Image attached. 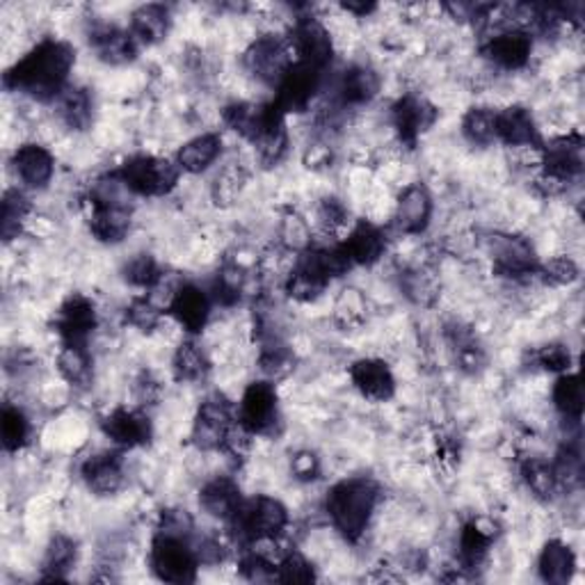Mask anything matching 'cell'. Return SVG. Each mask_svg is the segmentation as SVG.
<instances>
[{"mask_svg":"<svg viewBox=\"0 0 585 585\" xmlns=\"http://www.w3.org/2000/svg\"><path fill=\"white\" fill-rule=\"evenodd\" d=\"M76 65V48L62 39H44L8 69L3 83L35 101H58L69 88V73Z\"/></svg>","mask_w":585,"mask_h":585,"instance_id":"obj_1","label":"cell"},{"mask_svg":"<svg viewBox=\"0 0 585 585\" xmlns=\"http://www.w3.org/2000/svg\"><path fill=\"white\" fill-rule=\"evenodd\" d=\"M380 501V487L366 475L336 483L325 498V511L332 526L348 540L357 542L370 524Z\"/></svg>","mask_w":585,"mask_h":585,"instance_id":"obj_2","label":"cell"},{"mask_svg":"<svg viewBox=\"0 0 585 585\" xmlns=\"http://www.w3.org/2000/svg\"><path fill=\"white\" fill-rule=\"evenodd\" d=\"M124 183L113 174L96 181L85 199L88 225L92 236L101 243L117 245L130 231L133 210L126 202Z\"/></svg>","mask_w":585,"mask_h":585,"instance_id":"obj_3","label":"cell"},{"mask_svg":"<svg viewBox=\"0 0 585 585\" xmlns=\"http://www.w3.org/2000/svg\"><path fill=\"white\" fill-rule=\"evenodd\" d=\"M227 526L241 544L275 542L288 526V511L273 496H254L243 501L241 511Z\"/></svg>","mask_w":585,"mask_h":585,"instance_id":"obj_4","label":"cell"},{"mask_svg":"<svg viewBox=\"0 0 585 585\" xmlns=\"http://www.w3.org/2000/svg\"><path fill=\"white\" fill-rule=\"evenodd\" d=\"M179 165L168 158H158L151 153L130 156L124 165L115 172V176L124 183V188L130 195L138 197H163L174 191L179 183Z\"/></svg>","mask_w":585,"mask_h":585,"instance_id":"obj_5","label":"cell"},{"mask_svg":"<svg viewBox=\"0 0 585 585\" xmlns=\"http://www.w3.org/2000/svg\"><path fill=\"white\" fill-rule=\"evenodd\" d=\"M149 565L153 574L165 583H195L197 567L202 565L195 544L188 538L156 534L149 551Z\"/></svg>","mask_w":585,"mask_h":585,"instance_id":"obj_6","label":"cell"},{"mask_svg":"<svg viewBox=\"0 0 585 585\" xmlns=\"http://www.w3.org/2000/svg\"><path fill=\"white\" fill-rule=\"evenodd\" d=\"M238 423L252 437H277L279 435V401L277 391L271 380L252 382L245 391L241 403H238Z\"/></svg>","mask_w":585,"mask_h":585,"instance_id":"obj_7","label":"cell"},{"mask_svg":"<svg viewBox=\"0 0 585 585\" xmlns=\"http://www.w3.org/2000/svg\"><path fill=\"white\" fill-rule=\"evenodd\" d=\"M286 39L292 50V62H305L321 71L330 69L334 58V44L321 19L313 14L296 16Z\"/></svg>","mask_w":585,"mask_h":585,"instance_id":"obj_8","label":"cell"},{"mask_svg":"<svg viewBox=\"0 0 585 585\" xmlns=\"http://www.w3.org/2000/svg\"><path fill=\"white\" fill-rule=\"evenodd\" d=\"M238 425V410L229 398L220 391L206 395L195 423H193V441L202 450H222L231 431Z\"/></svg>","mask_w":585,"mask_h":585,"instance_id":"obj_9","label":"cell"},{"mask_svg":"<svg viewBox=\"0 0 585 585\" xmlns=\"http://www.w3.org/2000/svg\"><path fill=\"white\" fill-rule=\"evenodd\" d=\"M492 268L498 277L528 282L540 275V261L534 245L519 236H492L490 241Z\"/></svg>","mask_w":585,"mask_h":585,"instance_id":"obj_10","label":"cell"},{"mask_svg":"<svg viewBox=\"0 0 585 585\" xmlns=\"http://www.w3.org/2000/svg\"><path fill=\"white\" fill-rule=\"evenodd\" d=\"M245 69L261 81L263 85L277 88V83L284 78V73L292 65V50L286 37L268 33L256 37L250 48L245 50Z\"/></svg>","mask_w":585,"mask_h":585,"instance_id":"obj_11","label":"cell"},{"mask_svg":"<svg viewBox=\"0 0 585 585\" xmlns=\"http://www.w3.org/2000/svg\"><path fill=\"white\" fill-rule=\"evenodd\" d=\"M325 71L313 69L305 62H292L275 88V108L284 115L305 113L313 96L323 90Z\"/></svg>","mask_w":585,"mask_h":585,"instance_id":"obj_12","label":"cell"},{"mask_svg":"<svg viewBox=\"0 0 585 585\" xmlns=\"http://www.w3.org/2000/svg\"><path fill=\"white\" fill-rule=\"evenodd\" d=\"M542 176L561 185L572 183L583 174V138L581 133H567L549 142H542Z\"/></svg>","mask_w":585,"mask_h":585,"instance_id":"obj_13","label":"cell"},{"mask_svg":"<svg viewBox=\"0 0 585 585\" xmlns=\"http://www.w3.org/2000/svg\"><path fill=\"white\" fill-rule=\"evenodd\" d=\"M437 122V108L418 94H403L391 105V124L398 140L408 149H414L425 130Z\"/></svg>","mask_w":585,"mask_h":585,"instance_id":"obj_14","label":"cell"},{"mask_svg":"<svg viewBox=\"0 0 585 585\" xmlns=\"http://www.w3.org/2000/svg\"><path fill=\"white\" fill-rule=\"evenodd\" d=\"M481 53L490 65L503 71H519L528 65L530 53H534V37H530V33L511 25V28H503L490 35L483 42Z\"/></svg>","mask_w":585,"mask_h":585,"instance_id":"obj_15","label":"cell"},{"mask_svg":"<svg viewBox=\"0 0 585 585\" xmlns=\"http://www.w3.org/2000/svg\"><path fill=\"white\" fill-rule=\"evenodd\" d=\"M210 307H213L210 292H206L197 284H181L172 292L168 311L185 332L195 336L206 328L210 318Z\"/></svg>","mask_w":585,"mask_h":585,"instance_id":"obj_16","label":"cell"},{"mask_svg":"<svg viewBox=\"0 0 585 585\" xmlns=\"http://www.w3.org/2000/svg\"><path fill=\"white\" fill-rule=\"evenodd\" d=\"M53 325H56L62 343H88V339L96 330V307L81 292H73L56 311Z\"/></svg>","mask_w":585,"mask_h":585,"instance_id":"obj_17","label":"cell"},{"mask_svg":"<svg viewBox=\"0 0 585 585\" xmlns=\"http://www.w3.org/2000/svg\"><path fill=\"white\" fill-rule=\"evenodd\" d=\"M101 431L119 448H138L151 441L153 428L142 410L117 408L101 421Z\"/></svg>","mask_w":585,"mask_h":585,"instance_id":"obj_18","label":"cell"},{"mask_svg":"<svg viewBox=\"0 0 585 585\" xmlns=\"http://www.w3.org/2000/svg\"><path fill=\"white\" fill-rule=\"evenodd\" d=\"M88 39L96 58L108 65H126L136 60L140 50V44L133 37V33L119 28L115 23H94L88 33Z\"/></svg>","mask_w":585,"mask_h":585,"instance_id":"obj_19","label":"cell"},{"mask_svg":"<svg viewBox=\"0 0 585 585\" xmlns=\"http://www.w3.org/2000/svg\"><path fill=\"white\" fill-rule=\"evenodd\" d=\"M380 92V76L376 69H370L366 65H351L345 69L334 85V103L339 108H359L374 101Z\"/></svg>","mask_w":585,"mask_h":585,"instance_id":"obj_20","label":"cell"},{"mask_svg":"<svg viewBox=\"0 0 585 585\" xmlns=\"http://www.w3.org/2000/svg\"><path fill=\"white\" fill-rule=\"evenodd\" d=\"M433 218V197L423 183H412L395 202L393 225L405 236H418L428 229Z\"/></svg>","mask_w":585,"mask_h":585,"instance_id":"obj_21","label":"cell"},{"mask_svg":"<svg viewBox=\"0 0 585 585\" xmlns=\"http://www.w3.org/2000/svg\"><path fill=\"white\" fill-rule=\"evenodd\" d=\"M12 168L16 179L25 185V188L44 191L50 183L53 174H56V158H53V153L46 147L37 142H25L16 147L12 156Z\"/></svg>","mask_w":585,"mask_h":585,"instance_id":"obj_22","label":"cell"},{"mask_svg":"<svg viewBox=\"0 0 585 585\" xmlns=\"http://www.w3.org/2000/svg\"><path fill=\"white\" fill-rule=\"evenodd\" d=\"M496 142L508 147H542L534 113L526 105H508L496 113Z\"/></svg>","mask_w":585,"mask_h":585,"instance_id":"obj_23","label":"cell"},{"mask_svg":"<svg viewBox=\"0 0 585 585\" xmlns=\"http://www.w3.org/2000/svg\"><path fill=\"white\" fill-rule=\"evenodd\" d=\"M353 387L370 403H387L395 393V378L382 359H357L351 366Z\"/></svg>","mask_w":585,"mask_h":585,"instance_id":"obj_24","label":"cell"},{"mask_svg":"<svg viewBox=\"0 0 585 585\" xmlns=\"http://www.w3.org/2000/svg\"><path fill=\"white\" fill-rule=\"evenodd\" d=\"M81 478L90 492L111 496L124 485V458L119 450H101L81 467Z\"/></svg>","mask_w":585,"mask_h":585,"instance_id":"obj_25","label":"cell"},{"mask_svg":"<svg viewBox=\"0 0 585 585\" xmlns=\"http://www.w3.org/2000/svg\"><path fill=\"white\" fill-rule=\"evenodd\" d=\"M351 265H376L387 252V236L378 225L357 222L339 245Z\"/></svg>","mask_w":585,"mask_h":585,"instance_id":"obj_26","label":"cell"},{"mask_svg":"<svg viewBox=\"0 0 585 585\" xmlns=\"http://www.w3.org/2000/svg\"><path fill=\"white\" fill-rule=\"evenodd\" d=\"M243 496H241V487L229 475H218L208 481L202 490H199V505L210 515L216 517L225 524H229L238 511H241L243 505Z\"/></svg>","mask_w":585,"mask_h":585,"instance_id":"obj_27","label":"cell"},{"mask_svg":"<svg viewBox=\"0 0 585 585\" xmlns=\"http://www.w3.org/2000/svg\"><path fill=\"white\" fill-rule=\"evenodd\" d=\"M170 25H172V14L168 5L147 3L130 14L128 31L138 39L140 46H153L161 44L168 37Z\"/></svg>","mask_w":585,"mask_h":585,"instance_id":"obj_28","label":"cell"},{"mask_svg":"<svg viewBox=\"0 0 585 585\" xmlns=\"http://www.w3.org/2000/svg\"><path fill=\"white\" fill-rule=\"evenodd\" d=\"M220 153H222V138L218 133H202V136L188 140L179 149L176 165L181 172L202 174L218 161Z\"/></svg>","mask_w":585,"mask_h":585,"instance_id":"obj_29","label":"cell"},{"mask_svg":"<svg viewBox=\"0 0 585 585\" xmlns=\"http://www.w3.org/2000/svg\"><path fill=\"white\" fill-rule=\"evenodd\" d=\"M254 149L259 153V161L263 165H277L288 151V130H286V115L279 113L273 103V111L268 122L263 124L261 133L254 138Z\"/></svg>","mask_w":585,"mask_h":585,"instance_id":"obj_30","label":"cell"},{"mask_svg":"<svg viewBox=\"0 0 585 585\" xmlns=\"http://www.w3.org/2000/svg\"><path fill=\"white\" fill-rule=\"evenodd\" d=\"M494 526L481 521V519H471L462 526L460 530V563L464 570L481 567L483 561L490 553V547L494 542Z\"/></svg>","mask_w":585,"mask_h":585,"instance_id":"obj_31","label":"cell"},{"mask_svg":"<svg viewBox=\"0 0 585 585\" xmlns=\"http://www.w3.org/2000/svg\"><path fill=\"white\" fill-rule=\"evenodd\" d=\"M574 567H576V558H574V551L570 549V544H565L561 540H549L542 547L540 561H538V572H540V578L544 583L565 585L572 578Z\"/></svg>","mask_w":585,"mask_h":585,"instance_id":"obj_32","label":"cell"},{"mask_svg":"<svg viewBox=\"0 0 585 585\" xmlns=\"http://www.w3.org/2000/svg\"><path fill=\"white\" fill-rule=\"evenodd\" d=\"M58 370L71 387H90L94 378V362L88 351V343H62L58 353Z\"/></svg>","mask_w":585,"mask_h":585,"instance_id":"obj_33","label":"cell"},{"mask_svg":"<svg viewBox=\"0 0 585 585\" xmlns=\"http://www.w3.org/2000/svg\"><path fill=\"white\" fill-rule=\"evenodd\" d=\"M56 111L60 122L71 130H85L94 117V101L90 90L69 85L56 101Z\"/></svg>","mask_w":585,"mask_h":585,"instance_id":"obj_34","label":"cell"},{"mask_svg":"<svg viewBox=\"0 0 585 585\" xmlns=\"http://www.w3.org/2000/svg\"><path fill=\"white\" fill-rule=\"evenodd\" d=\"M172 370H174V378L179 382H202L208 370H210V362L206 357V353L202 351V345L195 339L183 341L172 359Z\"/></svg>","mask_w":585,"mask_h":585,"instance_id":"obj_35","label":"cell"},{"mask_svg":"<svg viewBox=\"0 0 585 585\" xmlns=\"http://www.w3.org/2000/svg\"><path fill=\"white\" fill-rule=\"evenodd\" d=\"M553 405L565 421L578 425L583 416V385L576 374H563L553 385Z\"/></svg>","mask_w":585,"mask_h":585,"instance_id":"obj_36","label":"cell"},{"mask_svg":"<svg viewBox=\"0 0 585 585\" xmlns=\"http://www.w3.org/2000/svg\"><path fill=\"white\" fill-rule=\"evenodd\" d=\"M76 558H78V549L71 538L67 536L53 538L46 547L42 581H65L67 572L76 565Z\"/></svg>","mask_w":585,"mask_h":585,"instance_id":"obj_37","label":"cell"},{"mask_svg":"<svg viewBox=\"0 0 585 585\" xmlns=\"http://www.w3.org/2000/svg\"><path fill=\"white\" fill-rule=\"evenodd\" d=\"M462 136L475 147H490L496 142V111L485 108V105L469 108L462 117Z\"/></svg>","mask_w":585,"mask_h":585,"instance_id":"obj_38","label":"cell"},{"mask_svg":"<svg viewBox=\"0 0 585 585\" xmlns=\"http://www.w3.org/2000/svg\"><path fill=\"white\" fill-rule=\"evenodd\" d=\"M328 286H330V282H325L321 275L313 273L309 265H305L302 261L296 263V268L290 271V275L286 279L288 298L298 300V302L316 300Z\"/></svg>","mask_w":585,"mask_h":585,"instance_id":"obj_39","label":"cell"},{"mask_svg":"<svg viewBox=\"0 0 585 585\" xmlns=\"http://www.w3.org/2000/svg\"><path fill=\"white\" fill-rule=\"evenodd\" d=\"M31 213V199L21 191H8L3 197V210H0V236L10 243L21 233L25 218Z\"/></svg>","mask_w":585,"mask_h":585,"instance_id":"obj_40","label":"cell"},{"mask_svg":"<svg viewBox=\"0 0 585 585\" xmlns=\"http://www.w3.org/2000/svg\"><path fill=\"white\" fill-rule=\"evenodd\" d=\"M0 437L8 454H16L31 439V421L23 414V410L14 405H5L0 414Z\"/></svg>","mask_w":585,"mask_h":585,"instance_id":"obj_41","label":"cell"},{"mask_svg":"<svg viewBox=\"0 0 585 585\" xmlns=\"http://www.w3.org/2000/svg\"><path fill=\"white\" fill-rule=\"evenodd\" d=\"M124 279L130 284V286H136V288H156L158 284L163 282L165 273L161 265H158V261L142 252V254H136V256H130L126 263H124V271H122Z\"/></svg>","mask_w":585,"mask_h":585,"instance_id":"obj_42","label":"cell"},{"mask_svg":"<svg viewBox=\"0 0 585 585\" xmlns=\"http://www.w3.org/2000/svg\"><path fill=\"white\" fill-rule=\"evenodd\" d=\"M521 475L528 485V490L540 498H551L558 490V478L551 462H544L540 458H528L521 464Z\"/></svg>","mask_w":585,"mask_h":585,"instance_id":"obj_43","label":"cell"},{"mask_svg":"<svg viewBox=\"0 0 585 585\" xmlns=\"http://www.w3.org/2000/svg\"><path fill=\"white\" fill-rule=\"evenodd\" d=\"M277 581L282 583H311L316 581L313 565L298 551H288L277 563Z\"/></svg>","mask_w":585,"mask_h":585,"instance_id":"obj_44","label":"cell"},{"mask_svg":"<svg viewBox=\"0 0 585 585\" xmlns=\"http://www.w3.org/2000/svg\"><path fill=\"white\" fill-rule=\"evenodd\" d=\"M161 316H163L161 307L149 298H136L126 309V321L140 332H153L161 325Z\"/></svg>","mask_w":585,"mask_h":585,"instance_id":"obj_45","label":"cell"},{"mask_svg":"<svg viewBox=\"0 0 585 585\" xmlns=\"http://www.w3.org/2000/svg\"><path fill=\"white\" fill-rule=\"evenodd\" d=\"M348 222H351V210L345 208L341 199L325 197L321 206H318V225L323 227L325 233H336L348 227Z\"/></svg>","mask_w":585,"mask_h":585,"instance_id":"obj_46","label":"cell"},{"mask_svg":"<svg viewBox=\"0 0 585 585\" xmlns=\"http://www.w3.org/2000/svg\"><path fill=\"white\" fill-rule=\"evenodd\" d=\"M547 284H555V286H565L578 279V265L570 259V256H558L551 259L549 263L540 265V275Z\"/></svg>","mask_w":585,"mask_h":585,"instance_id":"obj_47","label":"cell"},{"mask_svg":"<svg viewBox=\"0 0 585 585\" xmlns=\"http://www.w3.org/2000/svg\"><path fill=\"white\" fill-rule=\"evenodd\" d=\"M536 362L542 370H549V374H570L572 366V355L570 348H565L563 343H549L544 348L538 351Z\"/></svg>","mask_w":585,"mask_h":585,"instance_id":"obj_48","label":"cell"},{"mask_svg":"<svg viewBox=\"0 0 585 585\" xmlns=\"http://www.w3.org/2000/svg\"><path fill=\"white\" fill-rule=\"evenodd\" d=\"M193 530H195V521L188 515V511L170 508V511L161 513V521H158V534H168V536L191 540Z\"/></svg>","mask_w":585,"mask_h":585,"instance_id":"obj_49","label":"cell"},{"mask_svg":"<svg viewBox=\"0 0 585 585\" xmlns=\"http://www.w3.org/2000/svg\"><path fill=\"white\" fill-rule=\"evenodd\" d=\"M290 469L300 481H316V478L321 475V460H318L311 450H300V454L292 458Z\"/></svg>","mask_w":585,"mask_h":585,"instance_id":"obj_50","label":"cell"},{"mask_svg":"<svg viewBox=\"0 0 585 585\" xmlns=\"http://www.w3.org/2000/svg\"><path fill=\"white\" fill-rule=\"evenodd\" d=\"M241 183H243L241 172L225 170L216 181V188H213V195H216L218 204H220V199L222 202H231L238 193H241Z\"/></svg>","mask_w":585,"mask_h":585,"instance_id":"obj_51","label":"cell"},{"mask_svg":"<svg viewBox=\"0 0 585 585\" xmlns=\"http://www.w3.org/2000/svg\"><path fill=\"white\" fill-rule=\"evenodd\" d=\"M136 395L140 405H153L158 401V393H161V387H158V382L153 380L151 374H142L138 380H136Z\"/></svg>","mask_w":585,"mask_h":585,"instance_id":"obj_52","label":"cell"},{"mask_svg":"<svg viewBox=\"0 0 585 585\" xmlns=\"http://www.w3.org/2000/svg\"><path fill=\"white\" fill-rule=\"evenodd\" d=\"M341 10L348 12V14H355V16H368L378 10V5H374V3H341Z\"/></svg>","mask_w":585,"mask_h":585,"instance_id":"obj_53","label":"cell"}]
</instances>
